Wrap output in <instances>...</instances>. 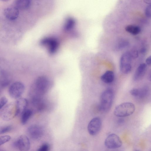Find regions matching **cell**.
Returning a JSON list of instances; mask_svg holds the SVG:
<instances>
[{
	"instance_id": "cell-7",
	"label": "cell",
	"mask_w": 151,
	"mask_h": 151,
	"mask_svg": "<svg viewBox=\"0 0 151 151\" xmlns=\"http://www.w3.org/2000/svg\"><path fill=\"white\" fill-rule=\"evenodd\" d=\"M104 144L105 146L109 149L119 148L122 145V141L119 137L116 134H111L109 135L106 138Z\"/></svg>"
},
{
	"instance_id": "cell-16",
	"label": "cell",
	"mask_w": 151,
	"mask_h": 151,
	"mask_svg": "<svg viewBox=\"0 0 151 151\" xmlns=\"http://www.w3.org/2000/svg\"><path fill=\"white\" fill-rule=\"evenodd\" d=\"M114 78V73L112 71L108 70L106 71L101 76V80L106 83H110L112 82Z\"/></svg>"
},
{
	"instance_id": "cell-24",
	"label": "cell",
	"mask_w": 151,
	"mask_h": 151,
	"mask_svg": "<svg viewBox=\"0 0 151 151\" xmlns=\"http://www.w3.org/2000/svg\"><path fill=\"white\" fill-rule=\"evenodd\" d=\"M50 148L49 145L47 143H45L42 145L38 149V151H47Z\"/></svg>"
},
{
	"instance_id": "cell-3",
	"label": "cell",
	"mask_w": 151,
	"mask_h": 151,
	"mask_svg": "<svg viewBox=\"0 0 151 151\" xmlns=\"http://www.w3.org/2000/svg\"><path fill=\"white\" fill-rule=\"evenodd\" d=\"M114 92L111 88L105 90L101 96V107L102 110L106 111L109 110L112 104L114 98Z\"/></svg>"
},
{
	"instance_id": "cell-14",
	"label": "cell",
	"mask_w": 151,
	"mask_h": 151,
	"mask_svg": "<svg viewBox=\"0 0 151 151\" xmlns=\"http://www.w3.org/2000/svg\"><path fill=\"white\" fill-rule=\"evenodd\" d=\"M147 68V65L144 63L140 64L137 68L133 76L135 81L139 80L143 76L145 73Z\"/></svg>"
},
{
	"instance_id": "cell-25",
	"label": "cell",
	"mask_w": 151,
	"mask_h": 151,
	"mask_svg": "<svg viewBox=\"0 0 151 151\" xmlns=\"http://www.w3.org/2000/svg\"><path fill=\"white\" fill-rule=\"evenodd\" d=\"M7 101V99L5 96H3L0 98V109L6 104Z\"/></svg>"
},
{
	"instance_id": "cell-11",
	"label": "cell",
	"mask_w": 151,
	"mask_h": 151,
	"mask_svg": "<svg viewBox=\"0 0 151 151\" xmlns=\"http://www.w3.org/2000/svg\"><path fill=\"white\" fill-rule=\"evenodd\" d=\"M27 132L29 136L34 139H39L43 135L44 131L40 126L36 125H32L27 128Z\"/></svg>"
},
{
	"instance_id": "cell-21",
	"label": "cell",
	"mask_w": 151,
	"mask_h": 151,
	"mask_svg": "<svg viewBox=\"0 0 151 151\" xmlns=\"http://www.w3.org/2000/svg\"><path fill=\"white\" fill-rule=\"evenodd\" d=\"M12 127L10 125H5L0 127V134L7 132L11 130Z\"/></svg>"
},
{
	"instance_id": "cell-22",
	"label": "cell",
	"mask_w": 151,
	"mask_h": 151,
	"mask_svg": "<svg viewBox=\"0 0 151 151\" xmlns=\"http://www.w3.org/2000/svg\"><path fill=\"white\" fill-rule=\"evenodd\" d=\"M11 137L9 135H4L0 137V146L9 141Z\"/></svg>"
},
{
	"instance_id": "cell-12",
	"label": "cell",
	"mask_w": 151,
	"mask_h": 151,
	"mask_svg": "<svg viewBox=\"0 0 151 151\" xmlns=\"http://www.w3.org/2000/svg\"><path fill=\"white\" fill-rule=\"evenodd\" d=\"M19 9L15 6L6 8L3 12L5 17L10 20H13L16 19L18 17L19 12Z\"/></svg>"
},
{
	"instance_id": "cell-23",
	"label": "cell",
	"mask_w": 151,
	"mask_h": 151,
	"mask_svg": "<svg viewBox=\"0 0 151 151\" xmlns=\"http://www.w3.org/2000/svg\"><path fill=\"white\" fill-rule=\"evenodd\" d=\"M130 93L133 96L139 97L140 93V88H132L130 90Z\"/></svg>"
},
{
	"instance_id": "cell-15",
	"label": "cell",
	"mask_w": 151,
	"mask_h": 151,
	"mask_svg": "<svg viewBox=\"0 0 151 151\" xmlns=\"http://www.w3.org/2000/svg\"><path fill=\"white\" fill-rule=\"evenodd\" d=\"M32 0H17L15 6L19 9L26 10L30 7Z\"/></svg>"
},
{
	"instance_id": "cell-28",
	"label": "cell",
	"mask_w": 151,
	"mask_h": 151,
	"mask_svg": "<svg viewBox=\"0 0 151 151\" xmlns=\"http://www.w3.org/2000/svg\"><path fill=\"white\" fill-rule=\"evenodd\" d=\"M144 2L147 4L150 5L151 0H143Z\"/></svg>"
},
{
	"instance_id": "cell-13",
	"label": "cell",
	"mask_w": 151,
	"mask_h": 151,
	"mask_svg": "<svg viewBox=\"0 0 151 151\" xmlns=\"http://www.w3.org/2000/svg\"><path fill=\"white\" fill-rule=\"evenodd\" d=\"M28 105L27 100L24 98L18 99L16 103L17 116L21 114L26 109Z\"/></svg>"
},
{
	"instance_id": "cell-9",
	"label": "cell",
	"mask_w": 151,
	"mask_h": 151,
	"mask_svg": "<svg viewBox=\"0 0 151 151\" xmlns=\"http://www.w3.org/2000/svg\"><path fill=\"white\" fill-rule=\"evenodd\" d=\"M13 146L20 151H27L30 148L28 138L25 135H21L13 143Z\"/></svg>"
},
{
	"instance_id": "cell-20",
	"label": "cell",
	"mask_w": 151,
	"mask_h": 151,
	"mask_svg": "<svg viewBox=\"0 0 151 151\" xmlns=\"http://www.w3.org/2000/svg\"><path fill=\"white\" fill-rule=\"evenodd\" d=\"M128 42L125 40H121L117 43L116 48L117 50H121L127 47L129 45Z\"/></svg>"
},
{
	"instance_id": "cell-29",
	"label": "cell",
	"mask_w": 151,
	"mask_h": 151,
	"mask_svg": "<svg viewBox=\"0 0 151 151\" xmlns=\"http://www.w3.org/2000/svg\"><path fill=\"white\" fill-rule=\"evenodd\" d=\"M1 1H9V0H0Z\"/></svg>"
},
{
	"instance_id": "cell-1",
	"label": "cell",
	"mask_w": 151,
	"mask_h": 151,
	"mask_svg": "<svg viewBox=\"0 0 151 151\" xmlns=\"http://www.w3.org/2000/svg\"><path fill=\"white\" fill-rule=\"evenodd\" d=\"M50 85L48 78L45 76L38 77L34 81L31 88V93L33 96V101L37 100L38 96L45 93L49 88Z\"/></svg>"
},
{
	"instance_id": "cell-6",
	"label": "cell",
	"mask_w": 151,
	"mask_h": 151,
	"mask_svg": "<svg viewBox=\"0 0 151 151\" xmlns=\"http://www.w3.org/2000/svg\"><path fill=\"white\" fill-rule=\"evenodd\" d=\"M40 44L46 47L49 52L51 54L55 53L59 46L58 42L57 39L52 37H45L41 40Z\"/></svg>"
},
{
	"instance_id": "cell-2",
	"label": "cell",
	"mask_w": 151,
	"mask_h": 151,
	"mask_svg": "<svg viewBox=\"0 0 151 151\" xmlns=\"http://www.w3.org/2000/svg\"><path fill=\"white\" fill-rule=\"evenodd\" d=\"M135 110V107L133 104L130 102H125L115 107L114 110V114L117 117H126L132 114Z\"/></svg>"
},
{
	"instance_id": "cell-27",
	"label": "cell",
	"mask_w": 151,
	"mask_h": 151,
	"mask_svg": "<svg viewBox=\"0 0 151 151\" xmlns=\"http://www.w3.org/2000/svg\"><path fill=\"white\" fill-rule=\"evenodd\" d=\"M145 62L146 63V65H151V62L150 56L148 57L147 58Z\"/></svg>"
},
{
	"instance_id": "cell-5",
	"label": "cell",
	"mask_w": 151,
	"mask_h": 151,
	"mask_svg": "<svg viewBox=\"0 0 151 151\" xmlns=\"http://www.w3.org/2000/svg\"><path fill=\"white\" fill-rule=\"evenodd\" d=\"M25 89L24 84L20 81L13 83L9 89L10 96L12 98L17 99L19 98L23 94Z\"/></svg>"
},
{
	"instance_id": "cell-19",
	"label": "cell",
	"mask_w": 151,
	"mask_h": 151,
	"mask_svg": "<svg viewBox=\"0 0 151 151\" xmlns=\"http://www.w3.org/2000/svg\"><path fill=\"white\" fill-rule=\"evenodd\" d=\"M2 72L0 77V86L2 87H5L10 83V80L7 74L4 72Z\"/></svg>"
},
{
	"instance_id": "cell-18",
	"label": "cell",
	"mask_w": 151,
	"mask_h": 151,
	"mask_svg": "<svg viewBox=\"0 0 151 151\" xmlns=\"http://www.w3.org/2000/svg\"><path fill=\"white\" fill-rule=\"evenodd\" d=\"M32 111L30 109H26L21 114V122L25 124L32 115Z\"/></svg>"
},
{
	"instance_id": "cell-26",
	"label": "cell",
	"mask_w": 151,
	"mask_h": 151,
	"mask_svg": "<svg viewBox=\"0 0 151 151\" xmlns=\"http://www.w3.org/2000/svg\"><path fill=\"white\" fill-rule=\"evenodd\" d=\"M145 14L146 17L148 18L151 17V5L147 6L145 9Z\"/></svg>"
},
{
	"instance_id": "cell-17",
	"label": "cell",
	"mask_w": 151,
	"mask_h": 151,
	"mask_svg": "<svg viewBox=\"0 0 151 151\" xmlns=\"http://www.w3.org/2000/svg\"><path fill=\"white\" fill-rule=\"evenodd\" d=\"M125 30L127 32L133 35L139 34L141 31L140 27L137 25H129L126 26Z\"/></svg>"
},
{
	"instance_id": "cell-8",
	"label": "cell",
	"mask_w": 151,
	"mask_h": 151,
	"mask_svg": "<svg viewBox=\"0 0 151 151\" xmlns=\"http://www.w3.org/2000/svg\"><path fill=\"white\" fill-rule=\"evenodd\" d=\"M17 116L16 103H12L6 107L1 113L2 118L4 120H10Z\"/></svg>"
},
{
	"instance_id": "cell-4",
	"label": "cell",
	"mask_w": 151,
	"mask_h": 151,
	"mask_svg": "<svg viewBox=\"0 0 151 151\" xmlns=\"http://www.w3.org/2000/svg\"><path fill=\"white\" fill-rule=\"evenodd\" d=\"M133 58L131 53L129 52H126L122 55L120 60L119 68L122 73L127 74L131 72Z\"/></svg>"
},
{
	"instance_id": "cell-10",
	"label": "cell",
	"mask_w": 151,
	"mask_h": 151,
	"mask_svg": "<svg viewBox=\"0 0 151 151\" xmlns=\"http://www.w3.org/2000/svg\"><path fill=\"white\" fill-rule=\"evenodd\" d=\"M101 124L100 118L96 117L92 119L88 126V130L89 134L92 136L97 134L101 129Z\"/></svg>"
}]
</instances>
